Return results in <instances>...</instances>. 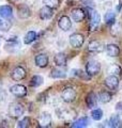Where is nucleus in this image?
Instances as JSON below:
<instances>
[{
    "label": "nucleus",
    "instance_id": "4be33fe9",
    "mask_svg": "<svg viewBox=\"0 0 122 128\" xmlns=\"http://www.w3.org/2000/svg\"><path fill=\"white\" fill-rule=\"evenodd\" d=\"M50 76L54 79H64L67 77V73L62 68H52L50 72Z\"/></svg>",
    "mask_w": 122,
    "mask_h": 128
},
{
    "label": "nucleus",
    "instance_id": "7c9ffc66",
    "mask_svg": "<svg viewBox=\"0 0 122 128\" xmlns=\"http://www.w3.org/2000/svg\"><path fill=\"white\" fill-rule=\"evenodd\" d=\"M122 33V27L120 24H113L111 27V34L113 36H119V35Z\"/></svg>",
    "mask_w": 122,
    "mask_h": 128
},
{
    "label": "nucleus",
    "instance_id": "f704fd0d",
    "mask_svg": "<svg viewBox=\"0 0 122 128\" xmlns=\"http://www.w3.org/2000/svg\"><path fill=\"white\" fill-rule=\"evenodd\" d=\"M115 109H116V111H117V112H119V113H121V114H122V100L116 104Z\"/></svg>",
    "mask_w": 122,
    "mask_h": 128
},
{
    "label": "nucleus",
    "instance_id": "39448f33",
    "mask_svg": "<svg viewBox=\"0 0 122 128\" xmlns=\"http://www.w3.org/2000/svg\"><path fill=\"white\" fill-rule=\"evenodd\" d=\"M70 45L74 48H80L81 46L84 45V42H85V38L84 36L81 35L80 33H73L70 35Z\"/></svg>",
    "mask_w": 122,
    "mask_h": 128
},
{
    "label": "nucleus",
    "instance_id": "c85d7f7f",
    "mask_svg": "<svg viewBox=\"0 0 122 128\" xmlns=\"http://www.w3.org/2000/svg\"><path fill=\"white\" fill-rule=\"evenodd\" d=\"M104 19H105V22H106L107 25H111V24H113L116 20V13L112 11H108L107 13L105 14Z\"/></svg>",
    "mask_w": 122,
    "mask_h": 128
},
{
    "label": "nucleus",
    "instance_id": "0eeeda50",
    "mask_svg": "<svg viewBox=\"0 0 122 128\" xmlns=\"http://www.w3.org/2000/svg\"><path fill=\"white\" fill-rule=\"evenodd\" d=\"M26 75H27L26 70L22 66H16L15 68L12 70V74H11L12 78H13L15 81H20V80H23L26 77Z\"/></svg>",
    "mask_w": 122,
    "mask_h": 128
},
{
    "label": "nucleus",
    "instance_id": "f03ea898",
    "mask_svg": "<svg viewBox=\"0 0 122 128\" xmlns=\"http://www.w3.org/2000/svg\"><path fill=\"white\" fill-rule=\"evenodd\" d=\"M86 72L87 74L90 76H95L101 72V63L94 61V60H91L86 64Z\"/></svg>",
    "mask_w": 122,
    "mask_h": 128
},
{
    "label": "nucleus",
    "instance_id": "a878e982",
    "mask_svg": "<svg viewBox=\"0 0 122 128\" xmlns=\"http://www.w3.org/2000/svg\"><path fill=\"white\" fill-rule=\"evenodd\" d=\"M12 22L10 20H7V18H0V31L7 32L11 29Z\"/></svg>",
    "mask_w": 122,
    "mask_h": 128
},
{
    "label": "nucleus",
    "instance_id": "7ed1b4c3",
    "mask_svg": "<svg viewBox=\"0 0 122 128\" xmlns=\"http://www.w3.org/2000/svg\"><path fill=\"white\" fill-rule=\"evenodd\" d=\"M25 113V108L20 104H11L9 107V114L12 118H19Z\"/></svg>",
    "mask_w": 122,
    "mask_h": 128
},
{
    "label": "nucleus",
    "instance_id": "c9c22d12",
    "mask_svg": "<svg viewBox=\"0 0 122 128\" xmlns=\"http://www.w3.org/2000/svg\"><path fill=\"white\" fill-rule=\"evenodd\" d=\"M0 45H1V36H0Z\"/></svg>",
    "mask_w": 122,
    "mask_h": 128
},
{
    "label": "nucleus",
    "instance_id": "f257e3e1",
    "mask_svg": "<svg viewBox=\"0 0 122 128\" xmlns=\"http://www.w3.org/2000/svg\"><path fill=\"white\" fill-rule=\"evenodd\" d=\"M61 98L64 102H72L76 98V90L73 86L64 88L61 92Z\"/></svg>",
    "mask_w": 122,
    "mask_h": 128
},
{
    "label": "nucleus",
    "instance_id": "1a4fd4ad",
    "mask_svg": "<svg viewBox=\"0 0 122 128\" xmlns=\"http://www.w3.org/2000/svg\"><path fill=\"white\" fill-rule=\"evenodd\" d=\"M85 11L81 9V8H75L71 11V16H72V19L74 20L75 22H80L84 20L85 18Z\"/></svg>",
    "mask_w": 122,
    "mask_h": 128
},
{
    "label": "nucleus",
    "instance_id": "20e7f679",
    "mask_svg": "<svg viewBox=\"0 0 122 128\" xmlns=\"http://www.w3.org/2000/svg\"><path fill=\"white\" fill-rule=\"evenodd\" d=\"M57 113L60 118L66 120V121H71L76 118V112L72 109H67V108H60L57 110Z\"/></svg>",
    "mask_w": 122,
    "mask_h": 128
},
{
    "label": "nucleus",
    "instance_id": "9d476101",
    "mask_svg": "<svg viewBox=\"0 0 122 128\" xmlns=\"http://www.w3.org/2000/svg\"><path fill=\"white\" fill-rule=\"evenodd\" d=\"M39 125L40 127H50L51 125V116L47 112H43L42 114L39 116Z\"/></svg>",
    "mask_w": 122,
    "mask_h": 128
},
{
    "label": "nucleus",
    "instance_id": "2eb2a0df",
    "mask_svg": "<svg viewBox=\"0 0 122 128\" xmlns=\"http://www.w3.org/2000/svg\"><path fill=\"white\" fill-rule=\"evenodd\" d=\"M36 66L41 67V68H44L48 65V57L45 54H39L34 59Z\"/></svg>",
    "mask_w": 122,
    "mask_h": 128
},
{
    "label": "nucleus",
    "instance_id": "473e14b6",
    "mask_svg": "<svg viewBox=\"0 0 122 128\" xmlns=\"http://www.w3.org/2000/svg\"><path fill=\"white\" fill-rule=\"evenodd\" d=\"M29 125H30V118L28 116H25L17 123L18 128H26V127H29Z\"/></svg>",
    "mask_w": 122,
    "mask_h": 128
},
{
    "label": "nucleus",
    "instance_id": "bb28decb",
    "mask_svg": "<svg viewBox=\"0 0 122 128\" xmlns=\"http://www.w3.org/2000/svg\"><path fill=\"white\" fill-rule=\"evenodd\" d=\"M72 76H75V77H78V78H83L85 80H89L90 79V76H89L87 73H84L81 70L78 68H75V70H72Z\"/></svg>",
    "mask_w": 122,
    "mask_h": 128
},
{
    "label": "nucleus",
    "instance_id": "e433bc0d",
    "mask_svg": "<svg viewBox=\"0 0 122 128\" xmlns=\"http://www.w3.org/2000/svg\"><path fill=\"white\" fill-rule=\"evenodd\" d=\"M12 1H17V0H12Z\"/></svg>",
    "mask_w": 122,
    "mask_h": 128
},
{
    "label": "nucleus",
    "instance_id": "a211bd4d",
    "mask_svg": "<svg viewBox=\"0 0 122 128\" xmlns=\"http://www.w3.org/2000/svg\"><path fill=\"white\" fill-rule=\"evenodd\" d=\"M67 61H68L67 54H63V52L57 54L55 57H54V62H55V64H56L57 66H60V67L66 66L67 65Z\"/></svg>",
    "mask_w": 122,
    "mask_h": 128
},
{
    "label": "nucleus",
    "instance_id": "b1692460",
    "mask_svg": "<svg viewBox=\"0 0 122 128\" xmlns=\"http://www.w3.org/2000/svg\"><path fill=\"white\" fill-rule=\"evenodd\" d=\"M44 82V78L42 77L41 75H35L31 78V81H30V86H33V88H39L40 86H42Z\"/></svg>",
    "mask_w": 122,
    "mask_h": 128
},
{
    "label": "nucleus",
    "instance_id": "ddd939ff",
    "mask_svg": "<svg viewBox=\"0 0 122 128\" xmlns=\"http://www.w3.org/2000/svg\"><path fill=\"white\" fill-rule=\"evenodd\" d=\"M54 9H51V8L47 6H44L43 8H41V10L39 12V15H40V18L41 19H44V20H46V19H50L52 17V15H54Z\"/></svg>",
    "mask_w": 122,
    "mask_h": 128
},
{
    "label": "nucleus",
    "instance_id": "cd10ccee",
    "mask_svg": "<svg viewBox=\"0 0 122 128\" xmlns=\"http://www.w3.org/2000/svg\"><path fill=\"white\" fill-rule=\"evenodd\" d=\"M109 126L115 128V127H119L120 124H121V120H120V116L118 114H113L110 116V118H109Z\"/></svg>",
    "mask_w": 122,
    "mask_h": 128
},
{
    "label": "nucleus",
    "instance_id": "aec40b11",
    "mask_svg": "<svg viewBox=\"0 0 122 128\" xmlns=\"http://www.w3.org/2000/svg\"><path fill=\"white\" fill-rule=\"evenodd\" d=\"M13 15V9L10 6H0V17L1 18H11Z\"/></svg>",
    "mask_w": 122,
    "mask_h": 128
},
{
    "label": "nucleus",
    "instance_id": "9b49d317",
    "mask_svg": "<svg viewBox=\"0 0 122 128\" xmlns=\"http://www.w3.org/2000/svg\"><path fill=\"white\" fill-rule=\"evenodd\" d=\"M58 26L61 30H63V31H69L71 29V27H72V22H71V19L70 17H68V16H62V17H60V19L58 20Z\"/></svg>",
    "mask_w": 122,
    "mask_h": 128
},
{
    "label": "nucleus",
    "instance_id": "c756f323",
    "mask_svg": "<svg viewBox=\"0 0 122 128\" xmlns=\"http://www.w3.org/2000/svg\"><path fill=\"white\" fill-rule=\"evenodd\" d=\"M91 118L94 120V121H100L103 118V110L102 109H93L91 112Z\"/></svg>",
    "mask_w": 122,
    "mask_h": 128
},
{
    "label": "nucleus",
    "instance_id": "f8f14e48",
    "mask_svg": "<svg viewBox=\"0 0 122 128\" xmlns=\"http://www.w3.org/2000/svg\"><path fill=\"white\" fill-rule=\"evenodd\" d=\"M104 50L109 57H118L120 54V48L116 44H108L107 46L104 47Z\"/></svg>",
    "mask_w": 122,
    "mask_h": 128
},
{
    "label": "nucleus",
    "instance_id": "4468645a",
    "mask_svg": "<svg viewBox=\"0 0 122 128\" xmlns=\"http://www.w3.org/2000/svg\"><path fill=\"white\" fill-rule=\"evenodd\" d=\"M88 49H89V51H91V52H102V51L104 50V45L100 41L94 40V41H91L89 43Z\"/></svg>",
    "mask_w": 122,
    "mask_h": 128
},
{
    "label": "nucleus",
    "instance_id": "5701e85b",
    "mask_svg": "<svg viewBox=\"0 0 122 128\" xmlns=\"http://www.w3.org/2000/svg\"><path fill=\"white\" fill-rule=\"evenodd\" d=\"M35 40H36V32L35 31H28L25 35V38H24V43L29 45V44L33 43Z\"/></svg>",
    "mask_w": 122,
    "mask_h": 128
},
{
    "label": "nucleus",
    "instance_id": "412c9836",
    "mask_svg": "<svg viewBox=\"0 0 122 128\" xmlns=\"http://www.w3.org/2000/svg\"><path fill=\"white\" fill-rule=\"evenodd\" d=\"M89 122H90V120H89L88 116H83V118H78L77 121L73 122L72 127H74V128H84V127H87L89 125Z\"/></svg>",
    "mask_w": 122,
    "mask_h": 128
},
{
    "label": "nucleus",
    "instance_id": "dca6fc26",
    "mask_svg": "<svg viewBox=\"0 0 122 128\" xmlns=\"http://www.w3.org/2000/svg\"><path fill=\"white\" fill-rule=\"evenodd\" d=\"M100 22H101V16L100 13L95 10H90V25L91 28H95L96 26L100 25Z\"/></svg>",
    "mask_w": 122,
    "mask_h": 128
},
{
    "label": "nucleus",
    "instance_id": "f3484780",
    "mask_svg": "<svg viewBox=\"0 0 122 128\" xmlns=\"http://www.w3.org/2000/svg\"><path fill=\"white\" fill-rule=\"evenodd\" d=\"M17 13L20 18H28L31 15V10L27 4H20L17 8Z\"/></svg>",
    "mask_w": 122,
    "mask_h": 128
},
{
    "label": "nucleus",
    "instance_id": "2f4dec72",
    "mask_svg": "<svg viewBox=\"0 0 122 128\" xmlns=\"http://www.w3.org/2000/svg\"><path fill=\"white\" fill-rule=\"evenodd\" d=\"M43 3L51 9H57L60 4V1L59 0H43Z\"/></svg>",
    "mask_w": 122,
    "mask_h": 128
},
{
    "label": "nucleus",
    "instance_id": "393cba45",
    "mask_svg": "<svg viewBox=\"0 0 122 128\" xmlns=\"http://www.w3.org/2000/svg\"><path fill=\"white\" fill-rule=\"evenodd\" d=\"M111 94L109 93V92L107 91H103L101 92V93L99 94V100L102 102V104H107L111 100Z\"/></svg>",
    "mask_w": 122,
    "mask_h": 128
},
{
    "label": "nucleus",
    "instance_id": "423d86ee",
    "mask_svg": "<svg viewBox=\"0 0 122 128\" xmlns=\"http://www.w3.org/2000/svg\"><path fill=\"white\" fill-rule=\"evenodd\" d=\"M10 92L16 97H24L27 95V89L23 84H14L10 88Z\"/></svg>",
    "mask_w": 122,
    "mask_h": 128
},
{
    "label": "nucleus",
    "instance_id": "6ab92c4d",
    "mask_svg": "<svg viewBox=\"0 0 122 128\" xmlns=\"http://www.w3.org/2000/svg\"><path fill=\"white\" fill-rule=\"evenodd\" d=\"M86 104H87V107L89 109H93V108L96 107V104H97V96L91 92L86 96Z\"/></svg>",
    "mask_w": 122,
    "mask_h": 128
},
{
    "label": "nucleus",
    "instance_id": "6e6552de",
    "mask_svg": "<svg viewBox=\"0 0 122 128\" xmlns=\"http://www.w3.org/2000/svg\"><path fill=\"white\" fill-rule=\"evenodd\" d=\"M105 86L109 90H116L119 86V78L116 75H110L105 79Z\"/></svg>",
    "mask_w": 122,
    "mask_h": 128
},
{
    "label": "nucleus",
    "instance_id": "72a5a7b5",
    "mask_svg": "<svg viewBox=\"0 0 122 128\" xmlns=\"http://www.w3.org/2000/svg\"><path fill=\"white\" fill-rule=\"evenodd\" d=\"M108 72L110 73L111 75H116V76H119L121 74V68L119 65H116V64H113L111 65L110 67L108 68Z\"/></svg>",
    "mask_w": 122,
    "mask_h": 128
}]
</instances>
